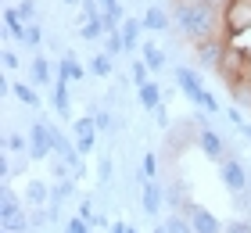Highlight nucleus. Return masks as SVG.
Listing matches in <instances>:
<instances>
[{"label":"nucleus","mask_w":251,"mask_h":233,"mask_svg":"<svg viewBox=\"0 0 251 233\" xmlns=\"http://www.w3.org/2000/svg\"><path fill=\"white\" fill-rule=\"evenodd\" d=\"M173 18H176V29L183 32L190 43L212 40L215 29H219V7H212L208 0H183V4L176 0Z\"/></svg>","instance_id":"f257e3e1"},{"label":"nucleus","mask_w":251,"mask_h":233,"mask_svg":"<svg viewBox=\"0 0 251 233\" xmlns=\"http://www.w3.org/2000/svg\"><path fill=\"white\" fill-rule=\"evenodd\" d=\"M176 83H179V90H183L187 97H190L194 104H198V108H204V111H212V115L219 111V101H215L212 93H208V90L201 86V79L194 76V68H176Z\"/></svg>","instance_id":"f03ea898"},{"label":"nucleus","mask_w":251,"mask_h":233,"mask_svg":"<svg viewBox=\"0 0 251 233\" xmlns=\"http://www.w3.org/2000/svg\"><path fill=\"white\" fill-rule=\"evenodd\" d=\"M223 22H226V32H233V36L248 32L251 29V0H226Z\"/></svg>","instance_id":"7ed1b4c3"},{"label":"nucleus","mask_w":251,"mask_h":233,"mask_svg":"<svg viewBox=\"0 0 251 233\" xmlns=\"http://www.w3.org/2000/svg\"><path fill=\"white\" fill-rule=\"evenodd\" d=\"M54 155V144H50V122H36L29 129V158L32 161H43Z\"/></svg>","instance_id":"20e7f679"},{"label":"nucleus","mask_w":251,"mask_h":233,"mask_svg":"<svg viewBox=\"0 0 251 233\" xmlns=\"http://www.w3.org/2000/svg\"><path fill=\"white\" fill-rule=\"evenodd\" d=\"M219 176H223V183L230 186L233 194H241V190H248V186H251V176L244 172V165H241V161H237L233 155H226V158H223V165H219Z\"/></svg>","instance_id":"39448f33"},{"label":"nucleus","mask_w":251,"mask_h":233,"mask_svg":"<svg viewBox=\"0 0 251 233\" xmlns=\"http://www.w3.org/2000/svg\"><path fill=\"white\" fill-rule=\"evenodd\" d=\"M187 215H190V223H194V233H223V230H226L219 219H215L204 205H198V201L187 205Z\"/></svg>","instance_id":"423d86ee"},{"label":"nucleus","mask_w":251,"mask_h":233,"mask_svg":"<svg viewBox=\"0 0 251 233\" xmlns=\"http://www.w3.org/2000/svg\"><path fill=\"white\" fill-rule=\"evenodd\" d=\"M194 57H198V65H204V68H219V61L226 57L223 40H219V36H212V40L194 43Z\"/></svg>","instance_id":"0eeeda50"},{"label":"nucleus","mask_w":251,"mask_h":233,"mask_svg":"<svg viewBox=\"0 0 251 233\" xmlns=\"http://www.w3.org/2000/svg\"><path fill=\"white\" fill-rule=\"evenodd\" d=\"M97 122H94V115H83V119H75V147H79V155H90V151L97 147Z\"/></svg>","instance_id":"6e6552de"},{"label":"nucleus","mask_w":251,"mask_h":233,"mask_svg":"<svg viewBox=\"0 0 251 233\" xmlns=\"http://www.w3.org/2000/svg\"><path fill=\"white\" fill-rule=\"evenodd\" d=\"M198 144H201V151H204V155H208L212 161H223V158H226V144H223V136L215 133V129H208V126H201Z\"/></svg>","instance_id":"1a4fd4ad"},{"label":"nucleus","mask_w":251,"mask_h":233,"mask_svg":"<svg viewBox=\"0 0 251 233\" xmlns=\"http://www.w3.org/2000/svg\"><path fill=\"white\" fill-rule=\"evenodd\" d=\"M162 197H165V190L158 186L154 180H144V194H140V208L147 215H158L162 212Z\"/></svg>","instance_id":"9d476101"},{"label":"nucleus","mask_w":251,"mask_h":233,"mask_svg":"<svg viewBox=\"0 0 251 233\" xmlns=\"http://www.w3.org/2000/svg\"><path fill=\"white\" fill-rule=\"evenodd\" d=\"M25 205H32V208L50 205V186L43 183V180H29L25 183Z\"/></svg>","instance_id":"9b49d317"},{"label":"nucleus","mask_w":251,"mask_h":233,"mask_svg":"<svg viewBox=\"0 0 251 233\" xmlns=\"http://www.w3.org/2000/svg\"><path fill=\"white\" fill-rule=\"evenodd\" d=\"M22 215V201L15 197V190L4 183V194H0V223H7V219H15Z\"/></svg>","instance_id":"f8f14e48"},{"label":"nucleus","mask_w":251,"mask_h":233,"mask_svg":"<svg viewBox=\"0 0 251 233\" xmlns=\"http://www.w3.org/2000/svg\"><path fill=\"white\" fill-rule=\"evenodd\" d=\"M25 26H29V22L18 15V7H4V29H7V36L25 40Z\"/></svg>","instance_id":"ddd939ff"},{"label":"nucleus","mask_w":251,"mask_h":233,"mask_svg":"<svg viewBox=\"0 0 251 233\" xmlns=\"http://www.w3.org/2000/svg\"><path fill=\"white\" fill-rule=\"evenodd\" d=\"M136 97H140V108L154 111L162 104V90H158V83H144V86H136Z\"/></svg>","instance_id":"4468645a"},{"label":"nucleus","mask_w":251,"mask_h":233,"mask_svg":"<svg viewBox=\"0 0 251 233\" xmlns=\"http://www.w3.org/2000/svg\"><path fill=\"white\" fill-rule=\"evenodd\" d=\"M58 76H61V79H68V83H79V79H83V65L75 61V54H65V57H61Z\"/></svg>","instance_id":"2eb2a0df"},{"label":"nucleus","mask_w":251,"mask_h":233,"mask_svg":"<svg viewBox=\"0 0 251 233\" xmlns=\"http://www.w3.org/2000/svg\"><path fill=\"white\" fill-rule=\"evenodd\" d=\"M144 29H151V32H169V15H165L162 7H147Z\"/></svg>","instance_id":"dca6fc26"},{"label":"nucleus","mask_w":251,"mask_h":233,"mask_svg":"<svg viewBox=\"0 0 251 233\" xmlns=\"http://www.w3.org/2000/svg\"><path fill=\"white\" fill-rule=\"evenodd\" d=\"M140 51H144V61H147V68H151V72H162V68H165V51H162V47L144 43Z\"/></svg>","instance_id":"f3484780"},{"label":"nucleus","mask_w":251,"mask_h":233,"mask_svg":"<svg viewBox=\"0 0 251 233\" xmlns=\"http://www.w3.org/2000/svg\"><path fill=\"white\" fill-rule=\"evenodd\" d=\"M144 29V18H126L122 22V40H126V51H133L136 47V36H140Z\"/></svg>","instance_id":"a211bd4d"},{"label":"nucleus","mask_w":251,"mask_h":233,"mask_svg":"<svg viewBox=\"0 0 251 233\" xmlns=\"http://www.w3.org/2000/svg\"><path fill=\"white\" fill-rule=\"evenodd\" d=\"M100 22H104V32H119L122 29V4H111V7H104V15H100Z\"/></svg>","instance_id":"6ab92c4d"},{"label":"nucleus","mask_w":251,"mask_h":233,"mask_svg":"<svg viewBox=\"0 0 251 233\" xmlns=\"http://www.w3.org/2000/svg\"><path fill=\"white\" fill-rule=\"evenodd\" d=\"M72 194H75V183L72 180H58V186H50V205L61 208V201H65V197H72Z\"/></svg>","instance_id":"aec40b11"},{"label":"nucleus","mask_w":251,"mask_h":233,"mask_svg":"<svg viewBox=\"0 0 251 233\" xmlns=\"http://www.w3.org/2000/svg\"><path fill=\"white\" fill-rule=\"evenodd\" d=\"M54 108H58L61 115H68V79H54Z\"/></svg>","instance_id":"412c9836"},{"label":"nucleus","mask_w":251,"mask_h":233,"mask_svg":"<svg viewBox=\"0 0 251 233\" xmlns=\"http://www.w3.org/2000/svg\"><path fill=\"white\" fill-rule=\"evenodd\" d=\"M162 226H165V233H194V223H190V215H169Z\"/></svg>","instance_id":"4be33fe9"},{"label":"nucleus","mask_w":251,"mask_h":233,"mask_svg":"<svg viewBox=\"0 0 251 233\" xmlns=\"http://www.w3.org/2000/svg\"><path fill=\"white\" fill-rule=\"evenodd\" d=\"M79 36H83L86 43L100 40V36H104V22H100V18H94V22H83V26H79Z\"/></svg>","instance_id":"5701e85b"},{"label":"nucleus","mask_w":251,"mask_h":233,"mask_svg":"<svg viewBox=\"0 0 251 233\" xmlns=\"http://www.w3.org/2000/svg\"><path fill=\"white\" fill-rule=\"evenodd\" d=\"M32 83H40V86L50 83V61L47 57H36V61H32Z\"/></svg>","instance_id":"b1692460"},{"label":"nucleus","mask_w":251,"mask_h":233,"mask_svg":"<svg viewBox=\"0 0 251 233\" xmlns=\"http://www.w3.org/2000/svg\"><path fill=\"white\" fill-rule=\"evenodd\" d=\"M90 72L100 76V79H108L111 76V54H97L94 61H90Z\"/></svg>","instance_id":"393cba45"},{"label":"nucleus","mask_w":251,"mask_h":233,"mask_svg":"<svg viewBox=\"0 0 251 233\" xmlns=\"http://www.w3.org/2000/svg\"><path fill=\"white\" fill-rule=\"evenodd\" d=\"M11 90H15V97H18L22 104H29V108H36V104H40V97H36V90H32V86H25V83H15Z\"/></svg>","instance_id":"a878e982"},{"label":"nucleus","mask_w":251,"mask_h":233,"mask_svg":"<svg viewBox=\"0 0 251 233\" xmlns=\"http://www.w3.org/2000/svg\"><path fill=\"white\" fill-rule=\"evenodd\" d=\"M122 51H126L122 29H119V32H108V40H104V54H111V57H115V54H122Z\"/></svg>","instance_id":"bb28decb"},{"label":"nucleus","mask_w":251,"mask_h":233,"mask_svg":"<svg viewBox=\"0 0 251 233\" xmlns=\"http://www.w3.org/2000/svg\"><path fill=\"white\" fill-rule=\"evenodd\" d=\"M4 230H7V233H25V230H32V219L22 212V215H15V219H7Z\"/></svg>","instance_id":"cd10ccee"},{"label":"nucleus","mask_w":251,"mask_h":233,"mask_svg":"<svg viewBox=\"0 0 251 233\" xmlns=\"http://www.w3.org/2000/svg\"><path fill=\"white\" fill-rule=\"evenodd\" d=\"M147 76H151V68H147V61H144V57H136V61H133V79H136V86L151 83Z\"/></svg>","instance_id":"c85d7f7f"},{"label":"nucleus","mask_w":251,"mask_h":233,"mask_svg":"<svg viewBox=\"0 0 251 233\" xmlns=\"http://www.w3.org/2000/svg\"><path fill=\"white\" fill-rule=\"evenodd\" d=\"M144 172H140V180H154L158 176V158L154 155H144V165H140Z\"/></svg>","instance_id":"c756f323"},{"label":"nucleus","mask_w":251,"mask_h":233,"mask_svg":"<svg viewBox=\"0 0 251 233\" xmlns=\"http://www.w3.org/2000/svg\"><path fill=\"white\" fill-rule=\"evenodd\" d=\"M4 147H7V151H15V155H22V151H25V147H29V140H25V136H22V133H11Z\"/></svg>","instance_id":"7c9ffc66"},{"label":"nucleus","mask_w":251,"mask_h":233,"mask_svg":"<svg viewBox=\"0 0 251 233\" xmlns=\"http://www.w3.org/2000/svg\"><path fill=\"white\" fill-rule=\"evenodd\" d=\"M40 40H43L40 26H32V22H29V26H25V40H22V43H25V47H40Z\"/></svg>","instance_id":"2f4dec72"},{"label":"nucleus","mask_w":251,"mask_h":233,"mask_svg":"<svg viewBox=\"0 0 251 233\" xmlns=\"http://www.w3.org/2000/svg\"><path fill=\"white\" fill-rule=\"evenodd\" d=\"M223 233H251V219H233V223H226Z\"/></svg>","instance_id":"473e14b6"},{"label":"nucleus","mask_w":251,"mask_h":233,"mask_svg":"<svg viewBox=\"0 0 251 233\" xmlns=\"http://www.w3.org/2000/svg\"><path fill=\"white\" fill-rule=\"evenodd\" d=\"M94 122H97V129H100V133H111V129H115V122H111V115H108V111H97V115H94Z\"/></svg>","instance_id":"72a5a7b5"},{"label":"nucleus","mask_w":251,"mask_h":233,"mask_svg":"<svg viewBox=\"0 0 251 233\" xmlns=\"http://www.w3.org/2000/svg\"><path fill=\"white\" fill-rule=\"evenodd\" d=\"M65 233H90V219H83V215H75L72 223H68V230Z\"/></svg>","instance_id":"f704fd0d"},{"label":"nucleus","mask_w":251,"mask_h":233,"mask_svg":"<svg viewBox=\"0 0 251 233\" xmlns=\"http://www.w3.org/2000/svg\"><path fill=\"white\" fill-rule=\"evenodd\" d=\"M230 90H233V97L241 101V104H248V108H251V90H248L244 83H237V86H230Z\"/></svg>","instance_id":"c9c22d12"},{"label":"nucleus","mask_w":251,"mask_h":233,"mask_svg":"<svg viewBox=\"0 0 251 233\" xmlns=\"http://www.w3.org/2000/svg\"><path fill=\"white\" fill-rule=\"evenodd\" d=\"M18 15L25 18V22H32V15H36V4H32V0H22V4H18Z\"/></svg>","instance_id":"e433bc0d"},{"label":"nucleus","mask_w":251,"mask_h":233,"mask_svg":"<svg viewBox=\"0 0 251 233\" xmlns=\"http://www.w3.org/2000/svg\"><path fill=\"white\" fill-rule=\"evenodd\" d=\"M0 57H4V68H18V65H22V57H18L15 51H4Z\"/></svg>","instance_id":"4c0bfd02"},{"label":"nucleus","mask_w":251,"mask_h":233,"mask_svg":"<svg viewBox=\"0 0 251 233\" xmlns=\"http://www.w3.org/2000/svg\"><path fill=\"white\" fill-rule=\"evenodd\" d=\"M154 119H158V126H162V129L169 126V111H165V104H158V108H154Z\"/></svg>","instance_id":"58836bf2"},{"label":"nucleus","mask_w":251,"mask_h":233,"mask_svg":"<svg viewBox=\"0 0 251 233\" xmlns=\"http://www.w3.org/2000/svg\"><path fill=\"white\" fill-rule=\"evenodd\" d=\"M97 176H100V183H108V180H111V158L100 161V172H97Z\"/></svg>","instance_id":"ea45409f"},{"label":"nucleus","mask_w":251,"mask_h":233,"mask_svg":"<svg viewBox=\"0 0 251 233\" xmlns=\"http://www.w3.org/2000/svg\"><path fill=\"white\" fill-rule=\"evenodd\" d=\"M79 215H83V219H94V205H90V201H79Z\"/></svg>","instance_id":"a19ab883"},{"label":"nucleus","mask_w":251,"mask_h":233,"mask_svg":"<svg viewBox=\"0 0 251 233\" xmlns=\"http://www.w3.org/2000/svg\"><path fill=\"white\" fill-rule=\"evenodd\" d=\"M226 115H230V122L237 126V129H241V126H244V115H241V111H237V108H230V111H226Z\"/></svg>","instance_id":"79ce46f5"},{"label":"nucleus","mask_w":251,"mask_h":233,"mask_svg":"<svg viewBox=\"0 0 251 233\" xmlns=\"http://www.w3.org/2000/svg\"><path fill=\"white\" fill-rule=\"evenodd\" d=\"M111 233H129V226H126V223H115V226H111Z\"/></svg>","instance_id":"37998d69"},{"label":"nucleus","mask_w":251,"mask_h":233,"mask_svg":"<svg viewBox=\"0 0 251 233\" xmlns=\"http://www.w3.org/2000/svg\"><path fill=\"white\" fill-rule=\"evenodd\" d=\"M241 133H244V136L251 140V122H244V126H241Z\"/></svg>","instance_id":"c03bdc74"},{"label":"nucleus","mask_w":251,"mask_h":233,"mask_svg":"<svg viewBox=\"0 0 251 233\" xmlns=\"http://www.w3.org/2000/svg\"><path fill=\"white\" fill-rule=\"evenodd\" d=\"M111 4H122V0H100V7H111Z\"/></svg>","instance_id":"a18cd8bd"},{"label":"nucleus","mask_w":251,"mask_h":233,"mask_svg":"<svg viewBox=\"0 0 251 233\" xmlns=\"http://www.w3.org/2000/svg\"><path fill=\"white\" fill-rule=\"evenodd\" d=\"M208 4H212V7H223V4H226V0H208Z\"/></svg>","instance_id":"49530a36"},{"label":"nucleus","mask_w":251,"mask_h":233,"mask_svg":"<svg viewBox=\"0 0 251 233\" xmlns=\"http://www.w3.org/2000/svg\"><path fill=\"white\" fill-rule=\"evenodd\" d=\"M154 233H165V226H158V230H154Z\"/></svg>","instance_id":"de8ad7c7"},{"label":"nucleus","mask_w":251,"mask_h":233,"mask_svg":"<svg viewBox=\"0 0 251 233\" xmlns=\"http://www.w3.org/2000/svg\"><path fill=\"white\" fill-rule=\"evenodd\" d=\"M65 4H75V0H65Z\"/></svg>","instance_id":"09e8293b"},{"label":"nucleus","mask_w":251,"mask_h":233,"mask_svg":"<svg viewBox=\"0 0 251 233\" xmlns=\"http://www.w3.org/2000/svg\"><path fill=\"white\" fill-rule=\"evenodd\" d=\"M179 4H183V0H179Z\"/></svg>","instance_id":"8fccbe9b"}]
</instances>
